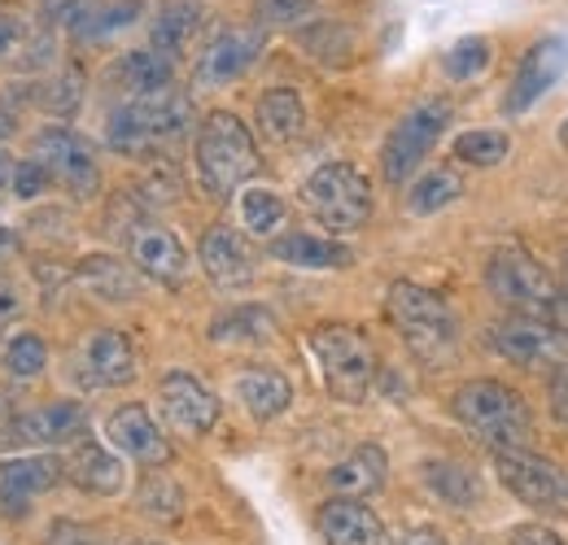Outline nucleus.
Masks as SVG:
<instances>
[{
  "mask_svg": "<svg viewBox=\"0 0 568 545\" xmlns=\"http://www.w3.org/2000/svg\"><path fill=\"white\" fill-rule=\"evenodd\" d=\"M27 157H36V162L44 166V175H49L53 184H62L79 202H88V197L101 193V162H97L92 140L71 132V127H62V123L40 127V132L31 136V153H27Z\"/></svg>",
  "mask_w": 568,
  "mask_h": 545,
  "instance_id": "9",
  "label": "nucleus"
},
{
  "mask_svg": "<svg viewBox=\"0 0 568 545\" xmlns=\"http://www.w3.org/2000/svg\"><path fill=\"white\" fill-rule=\"evenodd\" d=\"M158 410H162V419H166L171 432L193 436V441L211 436L219 414H223L219 398H214L193 371H166L158 380Z\"/></svg>",
  "mask_w": 568,
  "mask_h": 545,
  "instance_id": "13",
  "label": "nucleus"
},
{
  "mask_svg": "<svg viewBox=\"0 0 568 545\" xmlns=\"http://www.w3.org/2000/svg\"><path fill=\"white\" fill-rule=\"evenodd\" d=\"M105 445L119 459L141 463V467H166V459H171V441H166V432L158 428L153 410L144 407V402H123V407L110 410Z\"/></svg>",
  "mask_w": 568,
  "mask_h": 545,
  "instance_id": "17",
  "label": "nucleus"
},
{
  "mask_svg": "<svg viewBox=\"0 0 568 545\" xmlns=\"http://www.w3.org/2000/svg\"><path fill=\"white\" fill-rule=\"evenodd\" d=\"M13 315H18V292L9 284H0V323L13 319Z\"/></svg>",
  "mask_w": 568,
  "mask_h": 545,
  "instance_id": "47",
  "label": "nucleus"
},
{
  "mask_svg": "<svg viewBox=\"0 0 568 545\" xmlns=\"http://www.w3.org/2000/svg\"><path fill=\"white\" fill-rule=\"evenodd\" d=\"M62 476H67L62 454H9V459H0V515L22 520L31 511V502L40 493L58 489Z\"/></svg>",
  "mask_w": 568,
  "mask_h": 545,
  "instance_id": "16",
  "label": "nucleus"
},
{
  "mask_svg": "<svg viewBox=\"0 0 568 545\" xmlns=\"http://www.w3.org/2000/svg\"><path fill=\"white\" fill-rule=\"evenodd\" d=\"M9 127H13V119H9V114H4V110H0V140L9 136Z\"/></svg>",
  "mask_w": 568,
  "mask_h": 545,
  "instance_id": "50",
  "label": "nucleus"
},
{
  "mask_svg": "<svg viewBox=\"0 0 568 545\" xmlns=\"http://www.w3.org/2000/svg\"><path fill=\"white\" fill-rule=\"evenodd\" d=\"M22 35H27L22 18H13V13H0V58H9V53L22 44Z\"/></svg>",
  "mask_w": 568,
  "mask_h": 545,
  "instance_id": "44",
  "label": "nucleus"
},
{
  "mask_svg": "<svg viewBox=\"0 0 568 545\" xmlns=\"http://www.w3.org/2000/svg\"><path fill=\"white\" fill-rule=\"evenodd\" d=\"M232 393H236V402L245 407V414L258 419V423L281 419L284 410H288V402H293L288 376H284L281 367H263V362L241 367L236 380H232Z\"/></svg>",
  "mask_w": 568,
  "mask_h": 545,
  "instance_id": "26",
  "label": "nucleus"
},
{
  "mask_svg": "<svg viewBox=\"0 0 568 545\" xmlns=\"http://www.w3.org/2000/svg\"><path fill=\"white\" fill-rule=\"evenodd\" d=\"M490 345L498 358L525 371H565L568 367V337L551 319L507 315L490 328Z\"/></svg>",
  "mask_w": 568,
  "mask_h": 545,
  "instance_id": "10",
  "label": "nucleus"
},
{
  "mask_svg": "<svg viewBox=\"0 0 568 545\" xmlns=\"http://www.w3.org/2000/svg\"><path fill=\"white\" fill-rule=\"evenodd\" d=\"M450 119H455V105H450L446 96H425V101H416V105L389 127V136L381 144V175H385V184H394V188L412 184V179L420 175V166L428 162V153L442 144Z\"/></svg>",
  "mask_w": 568,
  "mask_h": 545,
  "instance_id": "7",
  "label": "nucleus"
},
{
  "mask_svg": "<svg viewBox=\"0 0 568 545\" xmlns=\"http://www.w3.org/2000/svg\"><path fill=\"white\" fill-rule=\"evenodd\" d=\"M49 175H44V166L36 162V157H22V162H13V175H9V193H13V202H40L44 193H49Z\"/></svg>",
  "mask_w": 568,
  "mask_h": 545,
  "instance_id": "41",
  "label": "nucleus"
},
{
  "mask_svg": "<svg viewBox=\"0 0 568 545\" xmlns=\"http://www.w3.org/2000/svg\"><path fill=\"white\" fill-rule=\"evenodd\" d=\"M267 49V31L263 27H223L211 44L197 53L193 66V83L197 88H227L241 74H250L254 62Z\"/></svg>",
  "mask_w": 568,
  "mask_h": 545,
  "instance_id": "15",
  "label": "nucleus"
},
{
  "mask_svg": "<svg viewBox=\"0 0 568 545\" xmlns=\"http://www.w3.org/2000/svg\"><path fill=\"white\" fill-rule=\"evenodd\" d=\"M44 367H49V345H44L40 332L22 328V332L4 337V345H0V371H4L9 384H31V380L44 376Z\"/></svg>",
  "mask_w": 568,
  "mask_h": 545,
  "instance_id": "33",
  "label": "nucleus"
},
{
  "mask_svg": "<svg viewBox=\"0 0 568 545\" xmlns=\"http://www.w3.org/2000/svg\"><path fill=\"white\" fill-rule=\"evenodd\" d=\"M560 140H565V144H568V123H565V132H560Z\"/></svg>",
  "mask_w": 568,
  "mask_h": 545,
  "instance_id": "51",
  "label": "nucleus"
},
{
  "mask_svg": "<svg viewBox=\"0 0 568 545\" xmlns=\"http://www.w3.org/2000/svg\"><path fill=\"white\" fill-rule=\"evenodd\" d=\"M490 62H495V44H490L486 35H464V40H455V44L446 49L442 70H446V79L468 83V79H481V74L490 70Z\"/></svg>",
  "mask_w": 568,
  "mask_h": 545,
  "instance_id": "38",
  "label": "nucleus"
},
{
  "mask_svg": "<svg viewBox=\"0 0 568 545\" xmlns=\"http://www.w3.org/2000/svg\"><path fill=\"white\" fill-rule=\"evenodd\" d=\"M464 197V179H459V171H450V166H433L425 175H416L412 184H407V214H416V218H428V214H442L446 205H455Z\"/></svg>",
  "mask_w": 568,
  "mask_h": 545,
  "instance_id": "34",
  "label": "nucleus"
},
{
  "mask_svg": "<svg viewBox=\"0 0 568 545\" xmlns=\"http://www.w3.org/2000/svg\"><path fill=\"white\" fill-rule=\"evenodd\" d=\"M141 18V0H71L58 27L79 44H101Z\"/></svg>",
  "mask_w": 568,
  "mask_h": 545,
  "instance_id": "24",
  "label": "nucleus"
},
{
  "mask_svg": "<svg viewBox=\"0 0 568 545\" xmlns=\"http://www.w3.org/2000/svg\"><path fill=\"white\" fill-rule=\"evenodd\" d=\"M44 545H92V533L83 524H74V520H53Z\"/></svg>",
  "mask_w": 568,
  "mask_h": 545,
  "instance_id": "43",
  "label": "nucleus"
},
{
  "mask_svg": "<svg viewBox=\"0 0 568 545\" xmlns=\"http://www.w3.org/2000/svg\"><path fill=\"white\" fill-rule=\"evenodd\" d=\"M394 545H450V542H446V533H442V528H433V524H416V528H407Z\"/></svg>",
  "mask_w": 568,
  "mask_h": 545,
  "instance_id": "45",
  "label": "nucleus"
},
{
  "mask_svg": "<svg viewBox=\"0 0 568 545\" xmlns=\"http://www.w3.org/2000/svg\"><path fill=\"white\" fill-rule=\"evenodd\" d=\"M128 258L136 271L166 284V288L184 284V275H189V249L162 223H132L128 227Z\"/></svg>",
  "mask_w": 568,
  "mask_h": 545,
  "instance_id": "20",
  "label": "nucleus"
},
{
  "mask_svg": "<svg viewBox=\"0 0 568 545\" xmlns=\"http://www.w3.org/2000/svg\"><path fill=\"white\" fill-rule=\"evenodd\" d=\"M507 545H568V542L556 528H547V524H520V528L507 533Z\"/></svg>",
  "mask_w": 568,
  "mask_h": 545,
  "instance_id": "42",
  "label": "nucleus"
},
{
  "mask_svg": "<svg viewBox=\"0 0 568 545\" xmlns=\"http://www.w3.org/2000/svg\"><path fill=\"white\" fill-rule=\"evenodd\" d=\"M184 506H189L184 502V489L166 476V472L149 467V476H141V484H136V511H141L144 520L175 524V520H184Z\"/></svg>",
  "mask_w": 568,
  "mask_h": 545,
  "instance_id": "35",
  "label": "nucleus"
},
{
  "mask_svg": "<svg viewBox=\"0 0 568 545\" xmlns=\"http://www.w3.org/2000/svg\"><path fill=\"white\" fill-rule=\"evenodd\" d=\"M306 349L320 367V380L324 389L346 402V407H358L367 393H372V380H376V349L372 341L351 328V323H320L311 337H306Z\"/></svg>",
  "mask_w": 568,
  "mask_h": 545,
  "instance_id": "5",
  "label": "nucleus"
},
{
  "mask_svg": "<svg viewBox=\"0 0 568 545\" xmlns=\"http://www.w3.org/2000/svg\"><path fill=\"white\" fill-rule=\"evenodd\" d=\"M486 288L511 315H534V319H551V310L560 301V288L547 275V267L516 245L495 249V258L486 263Z\"/></svg>",
  "mask_w": 568,
  "mask_h": 545,
  "instance_id": "8",
  "label": "nucleus"
},
{
  "mask_svg": "<svg viewBox=\"0 0 568 545\" xmlns=\"http://www.w3.org/2000/svg\"><path fill=\"white\" fill-rule=\"evenodd\" d=\"M455 162L464 166H477V171H490L498 162H507L511 153V136L507 132H495V127H477V132H459L455 144H450Z\"/></svg>",
  "mask_w": 568,
  "mask_h": 545,
  "instance_id": "37",
  "label": "nucleus"
},
{
  "mask_svg": "<svg viewBox=\"0 0 568 545\" xmlns=\"http://www.w3.org/2000/svg\"><path fill=\"white\" fill-rule=\"evenodd\" d=\"M79 376L88 389H123L141 376V358L128 332L119 328H97L79 349Z\"/></svg>",
  "mask_w": 568,
  "mask_h": 545,
  "instance_id": "18",
  "label": "nucleus"
},
{
  "mask_svg": "<svg viewBox=\"0 0 568 545\" xmlns=\"http://www.w3.org/2000/svg\"><path fill=\"white\" fill-rule=\"evenodd\" d=\"M83 432H92L88 410L58 398V402H40L31 410H18L0 423V445H22V450H58V445H74Z\"/></svg>",
  "mask_w": 568,
  "mask_h": 545,
  "instance_id": "11",
  "label": "nucleus"
},
{
  "mask_svg": "<svg viewBox=\"0 0 568 545\" xmlns=\"http://www.w3.org/2000/svg\"><path fill=\"white\" fill-rule=\"evenodd\" d=\"M551 323L568 337V288H560V301H556V310H551Z\"/></svg>",
  "mask_w": 568,
  "mask_h": 545,
  "instance_id": "48",
  "label": "nucleus"
},
{
  "mask_svg": "<svg viewBox=\"0 0 568 545\" xmlns=\"http://www.w3.org/2000/svg\"><path fill=\"white\" fill-rule=\"evenodd\" d=\"M79 101H83V79H79V70L49 74V79L40 83V92H36V105L49 110L53 119H71L74 110H79Z\"/></svg>",
  "mask_w": 568,
  "mask_h": 545,
  "instance_id": "39",
  "label": "nucleus"
},
{
  "mask_svg": "<svg viewBox=\"0 0 568 545\" xmlns=\"http://www.w3.org/2000/svg\"><path fill=\"white\" fill-rule=\"evenodd\" d=\"M9 175H13V157H4V153H0V193L9 188Z\"/></svg>",
  "mask_w": 568,
  "mask_h": 545,
  "instance_id": "49",
  "label": "nucleus"
},
{
  "mask_svg": "<svg viewBox=\"0 0 568 545\" xmlns=\"http://www.w3.org/2000/svg\"><path fill=\"white\" fill-rule=\"evenodd\" d=\"M276 337V319L263 310V306H236L227 315H219L211 323V341L219 345H232V341H245V345H263Z\"/></svg>",
  "mask_w": 568,
  "mask_h": 545,
  "instance_id": "36",
  "label": "nucleus"
},
{
  "mask_svg": "<svg viewBox=\"0 0 568 545\" xmlns=\"http://www.w3.org/2000/svg\"><path fill=\"white\" fill-rule=\"evenodd\" d=\"M236 218H241V232L254 236V240H272L288 218V202H284L276 188H263V184H250L236 193Z\"/></svg>",
  "mask_w": 568,
  "mask_h": 545,
  "instance_id": "32",
  "label": "nucleus"
},
{
  "mask_svg": "<svg viewBox=\"0 0 568 545\" xmlns=\"http://www.w3.org/2000/svg\"><path fill=\"white\" fill-rule=\"evenodd\" d=\"M79 284L92 297L110 301V306H123V301H136L141 297V271L128 267V263H119V258H105V254L79 263Z\"/></svg>",
  "mask_w": 568,
  "mask_h": 545,
  "instance_id": "30",
  "label": "nucleus"
},
{
  "mask_svg": "<svg viewBox=\"0 0 568 545\" xmlns=\"http://www.w3.org/2000/svg\"><path fill=\"white\" fill-rule=\"evenodd\" d=\"M197 263L219 292H241L254 284V254L245 245V236L227 223H214L202 232V245H197Z\"/></svg>",
  "mask_w": 568,
  "mask_h": 545,
  "instance_id": "19",
  "label": "nucleus"
},
{
  "mask_svg": "<svg viewBox=\"0 0 568 545\" xmlns=\"http://www.w3.org/2000/svg\"><path fill=\"white\" fill-rule=\"evenodd\" d=\"M136 545H166V542H136Z\"/></svg>",
  "mask_w": 568,
  "mask_h": 545,
  "instance_id": "52",
  "label": "nucleus"
},
{
  "mask_svg": "<svg viewBox=\"0 0 568 545\" xmlns=\"http://www.w3.org/2000/svg\"><path fill=\"white\" fill-rule=\"evenodd\" d=\"M189 127H193V101L180 88H166L153 96L119 101L105 119V144L114 153H149L189 136Z\"/></svg>",
  "mask_w": 568,
  "mask_h": 545,
  "instance_id": "4",
  "label": "nucleus"
},
{
  "mask_svg": "<svg viewBox=\"0 0 568 545\" xmlns=\"http://www.w3.org/2000/svg\"><path fill=\"white\" fill-rule=\"evenodd\" d=\"M565 70H568L565 35H542V40H534V44L525 49L516 74H511V88H507V96H503V110H507L511 119H516V114H529V110L565 79Z\"/></svg>",
  "mask_w": 568,
  "mask_h": 545,
  "instance_id": "14",
  "label": "nucleus"
},
{
  "mask_svg": "<svg viewBox=\"0 0 568 545\" xmlns=\"http://www.w3.org/2000/svg\"><path fill=\"white\" fill-rule=\"evenodd\" d=\"M267 258L293 271H346L355 267V249L337 236H315V232H284L267 240Z\"/></svg>",
  "mask_w": 568,
  "mask_h": 545,
  "instance_id": "23",
  "label": "nucleus"
},
{
  "mask_svg": "<svg viewBox=\"0 0 568 545\" xmlns=\"http://www.w3.org/2000/svg\"><path fill=\"white\" fill-rule=\"evenodd\" d=\"M254 127L267 144H293L306 132V101L297 88H267L254 105Z\"/></svg>",
  "mask_w": 568,
  "mask_h": 545,
  "instance_id": "27",
  "label": "nucleus"
},
{
  "mask_svg": "<svg viewBox=\"0 0 568 545\" xmlns=\"http://www.w3.org/2000/svg\"><path fill=\"white\" fill-rule=\"evenodd\" d=\"M455 419L495 450H534V414L529 402L503 380H464L450 393Z\"/></svg>",
  "mask_w": 568,
  "mask_h": 545,
  "instance_id": "2",
  "label": "nucleus"
},
{
  "mask_svg": "<svg viewBox=\"0 0 568 545\" xmlns=\"http://www.w3.org/2000/svg\"><path fill=\"white\" fill-rule=\"evenodd\" d=\"M551 407H556V414L568 423V367L556 371V380H551Z\"/></svg>",
  "mask_w": 568,
  "mask_h": 545,
  "instance_id": "46",
  "label": "nucleus"
},
{
  "mask_svg": "<svg viewBox=\"0 0 568 545\" xmlns=\"http://www.w3.org/2000/svg\"><path fill=\"white\" fill-rule=\"evenodd\" d=\"M197 31H202V4H197V0H166V4L158 9L153 27H149V49L175 62V58L193 44Z\"/></svg>",
  "mask_w": 568,
  "mask_h": 545,
  "instance_id": "29",
  "label": "nucleus"
},
{
  "mask_svg": "<svg viewBox=\"0 0 568 545\" xmlns=\"http://www.w3.org/2000/svg\"><path fill=\"white\" fill-rule=\"evenodd\" d=\"M110 83L119 92H128V101L136 96H153V92H166L175 88V62L153 53V49H136V53H123L114 66H110Z\"/></svg>",
  "mask_w": 568,
  "mask_h": 545,
  "instance_id": "28",
  "label": "nucleus"
},
{
  "mask_svg": "<svg viewBox=\"0 0 568 545\" xmlns=\"http://www.w3.org/2000/svg\"><path fill=\"white\" fill-rule=\"evenodd\" d=\"M385 310H389V323L398 328V337L407 341V349L420 362L442 367V362L455 358L459 319H455V310H450V301L442 292H433L416 279H394L389 297H385Z\"/></svg>",
  "mask_w": 568,
  "mask_h": 545,
  "instance_id": "3",
  "label": "nucleus"
},
{
  "mask_svg": "<svg viewBox=\"0 0 568 545\" xmlns=\"http://www.w3.org/2000/svg\"><path fill=\"white\" fill-rule=\"evenodd\" d=\"M302 205L306 214L333 232V236H351L372 218V179L358 171L355 162H324L302 179Z\"/></svg>",
  "mask_w": 568,
  "mask_h": 545,
  "instance_id": "6",
  "label": "nucleus"
},
{
  "mask_svg": "<svg viewBox=\"0 0 568 545\" xmlns=\"http://www.w3.org/2000/svg\"><path fill=\"white\" fill-rule=\"evenodd\" d=\"M420 480H425V489L437 502H446L455 511H468L481 497V480L459 459H428V463H420Z\"/></svg>",
  "mask_w": 568,
  "mask_h": 545,
  "instance_id": "31",
  "label": "nucleus"
},
{
  "mask_svg": "<svg viewBox=\"0 0 568 545\" xmlns=\"http://www.w3.org/2000/svg\"><path fill=\"white\" fill-rule=\"evenodd\" d=\"M385 480H389V454H385V445L363 441L342 463L328 467L324 484H328L333 497H358V502H367L372 493L385 489Z\"/></svg>",
  "mask_w": 568,
  "mask_h": 545,
  "instance_id": "25",
  "label": "nucleus"
},
{
  "mask_svg": "<svg viewBox=\"0 0 568 545\" xmlns=\"http://www.w3.org/2000/svg\"><path fill=\"white\" fill-rule=\"evenodd\" d=\"M315 13V0H254V27L276 31V27H302Z\"/></svg>",
  "mask_w": 568,
  "mask_h": 545,
  "instance_id": "40",
  "label": "nucleus"
},
{
  "mask_svg": "<svg viewBox=\"0 0 568 545\" xmlns=\"http://www.w3.org/2000/svg\"><path fill=\"white\" fill-rule=\"evenodd\" d=\"M67 480L88 497H119L128 489V459H119L105 441L83 432L74 445H67Z\"/></svg>",
  "mask_w": 568,
  "mask_h": 545,
  "instance_id": "21",
  "label": "nucleus"
},
{
  "mask_svg": "<svg viewBox=\"0 0 568 545\" xmlns=\"http://www.w3.org/2000/svg\"><path fill=\"white\" fill-rule=\"evenodd\" d=\"M193 166H197V184L206 188V197L227 202L236 197L263 166L258 157V140L254 132L227 114V110H211L197 123V144H193Z\"/></svg>",
  "mask_w": 568,
  "mask_h": 545,
  "instance_id": "1",
  "label": "nucleus"
},
{
  "mask_svg": "<svg viewBox=\"0 0 568 545\" xmlns=\"http://www.w3.org/2000/svg\"><path fill=\"white\" fill-rule=\"evenodd\" d=\"M315 533L324 545H389L381 515L358 497H324L315 506Z\"/></svg>",
  "mask_w": 568,
  "mask_h": 545,
  "instance_id": "22",
  "label": "nucleus"
},
{
  "mask_svg": "<svg viewBox=\"0 0 568 545\" xmlns=\"http://www.w3.org/2000/svg\"><path fill=\"white\" fill-rule=\"evenodd\" d=\"M495 476L525 506H568V472L534 450H495Z\"/></svg>",
  "mask_w": 568,
  "mask_h": 545,
  "instance_id": "12",
  "label": "nucleus"
}]
</instances>
